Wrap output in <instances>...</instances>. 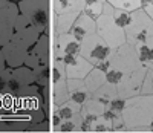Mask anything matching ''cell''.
Wrapping results in <instances>:
<instances>
[{
    "label": "cell",
    "instance_id": "6da1fadb",
    "mask_svg": "<svg viewBox=\"0 0 153 133\" xmlns=\"http://www.w3.org/2000/svg\"><path fill=\"white\" fill-rule=\"evenodd\" d=\"M121 116L127 132L141 133L153 121V95H138L127 100Z\"/></svg>",
    "mask_w": 153,
    "mask_h": 133
},
{
    "label": "cell",
    "instance_id": "7a4b0ae2",
    "mask_svg": "<svg viewBox=\"0 0 153 133\" xmlns=\"http://www.w3.org/2000/svg\"><path fill=\"white\" fill-rule=\"evenodd\" d=\"M17 5L20 14L26 17L32 26H35L42 34L51 35L54 14L51 0H22Z\"/></svg>",
    "mask_w": 153,
    "mask_h": 133
},
{
    "label": "cell",
    "instance_id": "3957f363",
    "mask_svg": "<svg viewBox=\"0 0 153 133\" xmlns=\"http://www.w3.org/2000/svg\"><path fill=\"white\" fill-rule=\"evenodd\" d=\"M127 43L133 46H153V20L146 14L143 9L132 12V22L124 29Z\"/></svg>",
    "mask_w": 153,
    "mask_h": 133
},
{
    "label": "cell",
    "instance_id": "277c9868",
    "mask_svg": "<svg viewBox=\"0 0 153 133\" xmlns=\"http://www.w3.org/2000/svg\"><path fill=\"white\" fill-rule=\"evenodd\" d=\"M113 11L115 8L109 3H104V11L101 17L97 20V34L101 37L106 42V45L115 51L118 49L120 46L127 43V38H126V32L123 28L117 25L113 19Z\"/></svg>",
    "mask_w": 153,
    "mask_h": 133
},
{
    "label": "cell",
    "instance_id": "5b68a950",
    "mask_svg": "<svg viewBox=\"0 0 153 133\" xmlns=\"http://www.w3.org/2000/svg\"><path fill=\"white\" fill-rule=\"evenodd\" d=\"M110 66L112 69L120 71L123 75H129L135 71H138L139 68H143L141 61L138 58V52L133 46H130L129 43H126L123 46H120L118 49L112 51L110 55Z\"/></svg>",
    "mask_w": 153,
    "mask_h": 133
},
{
    "label": "cell",
    "instance_id": "8992f818",
    "mask_svg": "<svg viewBox=\"0 0 153 133\" xmlns=\"http://www.w3.org/2000/svg\"><path fill=\"white\" fill-rule=\"evenodd\" d=\"M80 55H81L84 60H87V61L95 68L98 63L110 58L112 49L106 45V42H104V40L101 38L98 34H94V35L86 37L83 42H81Z\"/></svg>",
    "mask_w": 153,
    "mask_h": 133
},
{
    "label": "cell",
    "instance_id": "52a82bcc",
    "mask_svg": "<svg viewBox=\"0 0 153 133\" xmlns=\"http://www.w3.org/2000/svg\"><path fill=\"white\" fill-rule=\"evenodd\" d=\"M20 16L19 5L14 2H0V49L11 42L16 34V20Z\"/></svg>",
    "mask_w": 153,
    "mask_h": 133
},
{
    "label": "cell",
    "instance_id": "ba28073f",
    "mask_svg": "<svg viewBox=\"0 0 153 133\" xmlns=\"http://www.w3.org/2000/svg\"><path fill=\"white\" fill-rule=\"evenodd\" d=\"M147 74V68H139L138 71L129 74V75H124L121 83L117 86L118 89V97L123 100H130L135 98L138 95H141V87L144 83V78Z\"/></svg>",
    "mask_w": 153,
    "mask_h": 133
},
{
    "label": "cell",
    "instance_id": "9c48e42d",
    "mask_svg": "<svg viewBox=\"0 0 153 133\" xmlns=\"http://www.w3.org/2000/svg\"><path fill=\"white\" fill-rule=\"evenodd\" d=\"M32 84H35L34 72L31 69H28L26 66H22V68H17V69H11V77L8 81L6 94L14 98L23 89H26Z\"/></svg>",
    "mask_w": 153,
    "mask_h": 133
},
{
    "label": "cell",
    "instance_id": "30bf717a",
    "mask_svg": "<svg viewBox=\"0 0 153 133\" xmlns=\"http://www.w3.org/2000/svg\"><path fill=\"white\" fill-rule=\"evenodd\" d=\"M66 64V75L68 80H84L91 71L94 69V66L84 60L80 54L75 55H65L61 58Z\"/></svg>",
    "mask_w": 153,
    "mask_h": 133
},
{
    "label": "cell",
    "instance_id": "8fae6325",
    "mask_svg": "<svg viewBox=\"0 0 153 133\" xmlns=\"http://www.w3.org/2000/svg\"><path fill=\"white\" fill-rule=\"evenodd\" d=\"M80 49H81V43L72 34H61L52 38V57L55 58L80 54Z\"/></svg>",
    "mask_w": 153,
    "mask_h": 133
},
{
    "label": "cell",
    "instance_id": "7c38bea8",
    "mask_svg": "<svg viewBox=\"0 0 153 133\" xmlns=\"http://www.w3.org/2000/svg\"><path fill=\"white\" fill-rule=\"evenodd\" d=\"M71 34L81 43L86 37L97 34V20L91 19L89 16H86L84 12H81V14L76 17V20L72 26Z\"/></svg>",
    "mask_w": 153,
    "mask_h": 133
},
{
    "label": "cell",
    "instance_id": "4fadbf2b",
    "mask_svg": "<svg viewBox=\"0 0 153 133\" xmlns=\"http://www.w3.org/2000/svg\"><path fill=\"white\" fill-rule=\"evenodd\" d=\"M40 35H42V32L38 31L35 26L31 25V26H28L26 29H22V31L16 32L14 37L11 38V43L29 52V51L32 49V46L38 42Z\"/></svg>",
    "mask_w": 153,
    "mask_h": 133
},
{
    "label": "cell",
    "instance_id": "5bb4252c",
    "mask_svg": "<svg viewBox=\"0 0 153 133\" xmlns=\"http://www.w3.org/2000/svg\"><path fill=\"white\" fill-rule=\"evenodd\" d=\"M2 54L5 57V61H6V66L9 69H17V68H22L25 66V60H26L28 51H25L16 45H12L11 42L8 45H5L2 48Z\"/></svg>",
    "mask_w": 153,
    "mask_h": 133
},
{
    "label": "cell",
    "instance_id": "9a60e30c",
    "mask_svg": "<svg viewBox=\"0 0 153 133\" xmlns=\"http://www.w3.org/2000/svg\"><path fill=\"white\" fill-rule=\"evenodd\" d=\"M80 14L69 12V14H52V28H51V37H57L61 34H71V29Z\"/></svg>",
    "mask_w": 153,
    "mask_h": 133
},
{
    "label": "cell",
    "instance_id": "2e32d148",
    "mask_svg": "<svg viewBox=\"0 0 153 133\" xmlns=\"http://www.w3.org/2000/svg\"><path fill=\"white\" fill-rule=\"evenodd\" d=\"M29 52L40 60L42 64H51L52 61V37L48 34H42L38 42L32 46Z\"/></svg>",
    "mask_w": 153,
    "mask_h": 133
},
{
    "label": "cell",
    "instance_id": "e0dca14e",
    "mask_svg": "<svg viewBox=\"0 0 153 133\" xmlns=\"http://www.w3.org/2000/svg\"><path fill=\"white\" fill-rule=\"evenodd\" d=\"M52 3V12L57 16L76 12L81 14L86 8V0H51Z\"/></svg>",
    "mask_w": 153,
    "mask_h": 133
},
{
    "label": "cell",
    "instance_id": "ac0fdd59",
    "mask_svg": "<svg viewBox=\"0 0 153 133\" xmlns=\"http://www.w3.org/2000/svg\"><path fill=\"white\" fill-rule=\"evenodd\" d=\"M68 89L71 94V101L81 106V107L91 100V94L86 89L84 80H68Z\"/></svg>",
    "mask_w": 153,
    "mask_h": 133
},
{
    "label": "cell",
    "instance_id": "d6986e66",
    "mask_svg": "<svg viewBox=\"0 0 153 133\" xmlns=\"http://www.w3.org/2000/svg\"><path fill=\"white\" fill-rule=\"evenodd\" d=\"M51 97H52V110L63 106L65 103H68L71 100V94H69V89H68V80L66 81H60L51 86Z\"/></svg>",
    "mask_w": 153,
    "mask_h": 133
},
{
    "label": "cell",
    "instance_id": "ffe728a7",
    "mask_svg": "<svg viewBox=\"0 0 153 133\" xmlns=\"http://www.w3.org/2000/svg\"><path fill=\"white\" fill-rule=\"evenodd\" d=\"M84 84H86L87 92H89V94H91V97H92L101 86L106 84V74L101 72V71H98L97 68H94V69L91 71V74L84 78Z\"/></svg>",
    "mask_w": 153,
    "mask_h": 133
},
{
    "label": "cell",
    "instance_id": "44dd1931",
    "mask_svg": "<svg viewBox=\"0 0 153 133\" xmlns=\"http://www.w3.org/2000/svg\"><path fill=\"white\" fill-rule=\"evenodd\" d=\"M91 98H95V100H98L100 103H103V104L107 106V104H110L113 100L118 98V89H117V86H115V84L106 83L104 86H101Z\"/></svg>",
    "mask_w": 153,
    "mask_h": 133
},
{
    "label": "cell",
    "instance_id": "7402d4cb",
    "mask_svg": "<svg viewBox=\"0 0 153 133\" xmlns=\"http://www.w3.org/2000/svg\"><path fill=\"white\" fill-rule=\"evenodd\" d=\"M51 112H54L57 116H60L61 121H68V119H72L74 116L80 115L81 106L75 104L74 101L69 100L68 103H65L63 106H60V107H57V109H54V110H51Z\"/></svg>",
    "mask_w": 153,
    "mask_h": 133
},
{
    "label": "cell",
    "instance_id": "603a6c76",
    "mask_svg": "<svg viewBox=\"0 0 153 133\" xmlns=\"http://www.w3.org/2000/svg\"><path fill=\"white\" fill-rule=\"evenodd\" d=\"M68 75H66V64L61 58H55L52 57L51 61V83L55 84L60 81H66Z\"/></svg>",
    "mask_w": 153,
    "mask_h": 133
},
{
    "label": "cell",
    "instance_id": "cb8c5ba5",
    "mask_svg": "<svg viewBox=\"0 0 153 133\" xmlns=\"http://www.w3.org/2000/svg\"><path fill=\"white\" fill-rule=\"evenodd\" d=\"M32 72H34V78H35V84L40 89L52 86V83H51V64H42L37 69H34Z\"/></svg>",
    "mask_w": 153,
    "mask_h": 133
},
{
    "label": "cell",
    "instance_id": "d4e9b609",
    "mask_svg": "<svg viewBox=\"0 0 153 133\" xmlns=\"http://www.w3.org/2000/svg\"><path fill=\"white\" fill-rule=\"evenodd\" d=\"M80 124H81V115H76L72 119L63 121L54 132H57V133H80Z\"/></svg>",
    "mask_w": 153,
    "mask_h": 133
},
{
    "label": "cell",
    "instance_id": "484cf974",
    "mask_svg": "<svg viewBox=\"0 0 153 133\" xmlns=\"http://www.w3.org/2000/svg\"><path fill=\"white\" fill-rule=\"evenodd\" d=\"M107 3L112 5L115 9H121L127 12H135L141 9V0H107Z\"/></svg>",
    "mask_w": 153,
    "mask_h": 133
},
{
    "label": "cell",
    "instance_id": "4316f807",
    "mask_svg": "<svg viewBox=\"0 0 153 133\" xmlns=\"http://www.w3.org/2000/svg\"><path fill=\"white\" fill-rule=\"evenodd\" d=\"M113 19L117 22V25L120 28L126 29L127 26L130 25L132 22V12H127V11H121V9H115L113 11Z\"/></svg>",
    "mask_w": 153,
    "mask_h": 133
},
{
    "label": "cell",
    "instance_id": "83f0119b",
    "mask_svg": "<svg viewBox=\"0 0 153 133\" xmlns=\"http://www.w3.org/2000/svg\"><path fill=\"white\" fill-rule=\"evenodd\" d=\"M103 11H104V5H101V3H94V5H86L84 8V14L89 16L91 19L94 20H98L101 17V14H103Z\"/></svg>",
    "mask_w": 153,
    "mask_h": 133
},
{
    "label": "cell",
    "instance_id": "f1b7e54d",
    "mask_svg": "<svg viewBox=\"0 0 153 133\" xmlns=\"http://www.w3.org/2000/svg\"><path fill=\"white\" fill-rule=\"evenodd\" d=\"M141 95H153V71L147 69L144 83L141 87Z\"/></svg>",
    "mask_w": 153,
    "mask_h": 133
},
{
    "label": "cell",
    "instance_id": "f546056e",
    "mask_svg": "<svg viewBox=\"0 0 153 133\" xmlns=\"http://www.w3.org/2000/svg\"><path fill=\"white\" fill-rule=\"evenodd\" d=\"M126 101L127 100H123V98H117V100H113L110 104H107V109L112 110L113 113H117V115H121L123 110L126 109Z\"/></svg>",
    "mask_w": 153,
    "mask_h": 133
},
{
    "label": "cell",
    "instance_id": "4dcf8cb0",
    "mask_svg": "<svg viewBox=\"0 0 153 133\" xmlns=\"http://www.w3.org/2000/svg\"><path fill=\"white\" fill-rule=\"evenodd\" d=\"M123 74L120 71H115V69H110L107 74H106V83H110V84H115V86H118L121 83V80H123Z\"/></svg>",
    "mask_w": 153,
    "mask_h": 133
},
{
    "label": "cell",
    "instance_id": "1f68e13d",
    "mask_svg": "<svg viewBox=\"0 0 153 133\" xmlns=\"http://www.w3.org/2000/svg\"><path fill=\"white\" fill-rule=\"evenodd\" d=\"M150 48L152 46H147V45H143V46H138L136 48V52H138V58L141 61V64L146 68V64L149 61V55H150Z\"/></svg>",
    "mask_w": 153,
    "mask_h": 133
},
{
    "label": "cell",
    "instance_id": "d6a6232c",
    "mask_svg": "<svg viewBox=\"0 0 153 133\" xmlns=\"http://www.w3.org/2000/svg\"><path fill=\"white\" fill-rule=\"evenodd\" d=\"M9 77H11V69H9V68H6L3 72H0V95L6 94Z\"/></svg>",
    "mask_w": 153,
    "mask_h": 133
},
{
    "label": "cell",
    "instance_id": "836d02e7",
    "mask_svg": "<svg viewBox=\"0 0 153 133\" xmlns=\"http://www.w3.org/2000/svg\"><path fill=\"white\" fill-rule=\"evenodd\" d=\"M28 26H31V22L25 17V16H19L17 17V20H16V26H14V29H16V32H19V31H22V29H26Z\"/></svg>",
    "mask_w": 153,
    "mask_h": 133
},
{
    "label": "cell",
    "instance_id": "e575fe53",
    "mask_svg": "<svg viewBox=\"0 0 153 133\" xmlns=\"http://www.w3.org/2000/svg\"><path fill=\"white\" fill-rule=\"evenodd\" d=\"M141 9L153 20V0H141Z\"/></svg>",
    "mask_w": 153,
    "mask_h": 133
},
{
    "label": "cell",
    "instance_id": "d590c367",
    "mask_svg": "<svg viewBox=\"0 0 153 133\" xmlns=\"http://www.w3.org/2000/svg\"><path fill=\"white\" fill-rule=\"evenodd\" d=\"M95 68L98 69V71H101V72H104V74H107L110 69H112V66H110V60L107 58V60H104V61H101V63H98Z\"/></svg>",
    "mask_w": 153,
    "mask_h": 133
},
{
    "label": "cell",
    "instance_id": "8d00e7d4",
    "mask_svg": "<svg viewBox=\"0 0 153 133\" xmlns=\"http://www.w3.org/2000/svg\"><path fill=\"white\" fill-rule=\"evenodd\" d=\"M146 68L150 69V71H153V46L150 48V55H149V61L146 64Z\"/></svg>",
    "mask_w": 153,
    "mask_h": 133
},
{
    "label": "cell",
    "instance_id": "74e56055",
    "mask_svg": "<svg viewBox=\"0 0 153 133\" xmlns=\"http://www.w3.org/2000/svg\"><path fill=\"white\" fill-rule=\"evenodd\" d=\"M6 68H8V66H6L5 57H3V54H2V49H0V72H3Z\"/></svg>",
    "mask_w": 153,
    "mask_h": 133
},
{
    "label": "cell",
    "instance_id": "f35d334b",
    "mask_svg": "<svg viewBox=\"0 0 153 133\" xmlns=\"http://www.w3.org/2000/svg\"><path fill=\"white\" fill-rule=\"evenodd\" d=\"M94 3L104 5V3H107V0H86V5H94Z\"/></svg>",
    "mask_w": 153,
    "mask_h": 133
},
{
    "label": "cell",
    "instance_id": "ab89813d",
    "mask_svg": "<svg viewBox=\"0 0 153 133\" xmlns=\"http://www.w3.org/2000/svg\"><path fill=\"white\" fill-rule=\"evenodd\" d=\"M141 133H153V121H152V124H150L147 129H144Z\"/></svg>",
    "mask_w": 153,
    "mask_h": 133
},
{
    "label": "cell",
    "instance_id": "60d3db41",
    "mask_svg": "<svg viewBox=\"0 0 153 133\" xmlns=\"http://www.w3.org/2000/svg\"><path fill=\"white\" fill-rule=\"evenodd\" d=\"M0 2H14V3H19L22 0H0Z\"/></svg>",
    "mask_w": 153,
    "mask_h": 133
}]
</instances>
